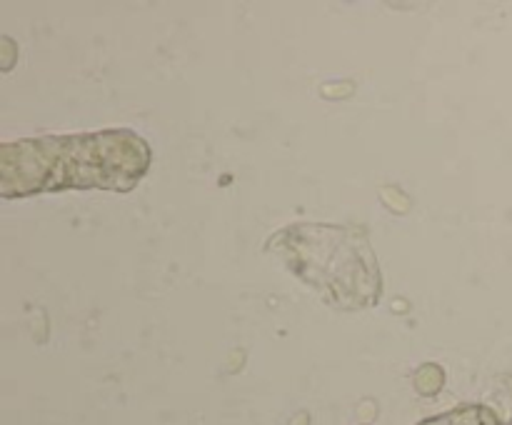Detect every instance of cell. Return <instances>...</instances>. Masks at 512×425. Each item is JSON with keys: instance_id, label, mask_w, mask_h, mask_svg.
<instances>
[{"instance_id": "obj_1", "label": "cell", "mask_w": 512, "mask_h": 425, "mask_svg": "<svg viewBox=\"0 0 512 425\" xmlns=\"http://www.w3.org/2000/svg\"><path fill=\"white\" fill-rule=\"evenodd\" d=\"M3 158H18V168H3V183L18 175L20 195L55 188H133L148 168L143 140L123 133L70 135L5 145ZM10 190L8 195H15Z\"/></svg>"}]
</instances>
